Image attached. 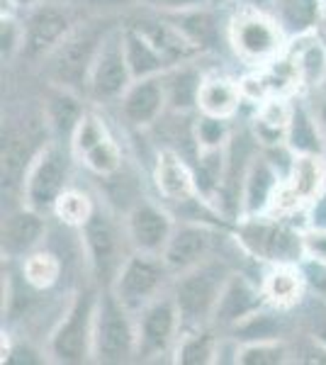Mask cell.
Wrapping results in <instances>:
<instances>
[{
  "label": "cell",
  "mask_w": 326,
  "mask_h": 365,
  "mask_svg": "<svg viewBox=\"0 0 326 365\" xmlns=\"http://www.w3.org/2000/svg\"><path fill=\"white\" fill-rule=\"evenodd\" d=\"M229 278V266L224 261H215V258H207L198 266L183 270L173 285V297L178 312H180V322L198 327L205 319L215 317L219 295H222Z\"/></svg>",
  "instance_id": "obj_1"
},
{
  "label": "cell",
  "mask_w": 326,
  "mask_h": 365,
  "mask_svg": "<svg viewBox=\"0 0 326 365\" xmlns=\"http://www.w3.org/2000/svg\"><path fill=\"white\" fill-rule=\"evenodd\" d=\"M136 353V329L129 309L115 292L98 297L96 329H93V356L100 363H124Z\"/></svg>",
  "instance_id": "obj_2"
},
{
  "label": "cell",
  "mask_w": 326,
  "mask_h": 365,
  "mask_svg": "<svg viewBox=\"0 0 326 365\" xmlns=\"http://www.w3.org/2000/svg\"><path fill=\"white\" fill-rule=\"evenodd\" d=\"M168 273L170 270L165 266L163 256L136 251L120 268L115 282H112V292L120 297V302L129 312L144 309L151 299L158 297Z\"/></svg>",
  "instance_id": "obj_3"
},
{
  "label": "cell",
  "mask_w": 326,
  "mask_h": 365,
  "mask_svg": "<svg viewBox=\"0 0 326 365\" xmlns=\"http://www.w3.org/2000/svg\"><path fill=\"white\" fill-rule=\"evenodd\" d=\"M98 297L83 292L71 304L66 317L51 336V356L58 363H83L93 353V329H96Z\"/></svg>",
  "instance_id": "obj_4"
},
{
  "label": "cell",
  "mask_w": 326,
  "mask_h": 365,
  "mask_svg": "<svg viewBox=\"0 0 326 365\" xmlns=\"http://www.w3.org/2000/svg\"><path fill=\"white\" fill-rule=\"evenodd\" d=\"M83 244L96 278L112 287L129 256H124V237L120 234V227L105 210H93V215L88 217L83 225Z\"/></svg>",
  "instance_id": "obj_5"
},
{
  "label": "cell",
  "mask_w": 326,
  "mask_h": 365,
  "mask_svg": "<svg viewBox=\"0 0 326 365\" xmlns=\"http://www.w3.org/2000/svg\"><path fill=\"white\" fill-rule=\"evenodd\" d=\"M132 83L134 78L127 63V54H124V34L122 32L105 34L96 61H93L88 91L100 103H108V100L122 98Z\"/></svg>",
  "instance_id": "obj_6"
},
{
  "label": "cell",
  "mask_w": 326,
  "mask_h": 365,
  "mask_svg": "<svg viewBox=\"0 0 326 365\" xmlns=\"http://www.w3.org/2000/svg\"><path fill=\"white\" fill-rule=\"evenodd\" d=\"M180 324V312H178L173 295H158L151 299L141 309V319L136 327V353L141 358L161 356L170 349Z\"/></svg>",
  "instance_id": "obj_7"
},
{
  "label": "cell",
  "mask_w": 326,
  "mask_h": 365,
  "mask_svg": "<svg viewBox=\"0 0 326 365\" xmlns=\"http://www.w3.org/2000/svg\"><path fill=\"white\" fill-rule=\"evenodd\" d=\"M103 39L105 34H96L93 29L71 34L63 39L54 49V63H51V73H54L56 83L61 88L88 86L93 61H96Z\"/></svg>",
  "instance_id": "obj_8"
},
{
  "label": "cell",
  "mask_w": 326,
  "mask_h": 365,
  "mask_svg": "<svg viewBox=\"0 0 326 365\" xmlns=\"http://www.w3.org/2000/svg\"><path fill=\"white\" fill-rule=\"evenodd\" d=\"M68 180V161L58 146H49L37 156L27 175V207L44 212L54 207L58 195L66 190Z\"/></svg>",
  "instance_id": "obj_9"
},
{
  "label": "cell",
  "mask_w": 326,
  "mask_h": 365,
  "mask_svg": "<svg viewBox=\"0 0 326 365\" xmlns=\"http://www.w3.org/2000/svg\"><path fill=\"white\" fill-rule=\"evenodd\" d=\"M326 180V161L322 154H297L290 168V180L277 187L275 207L280 212L297 210L300 205L314 202L319 197Z\"/></svg>",
  "instance_id": "obj_10"
},
{
  "label": "cell",
  "mask_w": 326,
  "mask_h": 365,
  "mask_svg": "<svg viewBox=\"0 0 326 365\" xmlns=\"http://www.w3.org/2000/svg\"><path fill=\"white\" fill-rule=\"evenodd\" d=\"M170 234H173L170 217L163 210H158L156 205L139 200L127 212V239L134 246V251L161 256Z\"/></svg>",
  "instance_id": "obj_11"
},
{
  "label": "cell",
  "mask_w": 326,
  "mask_h": 365,
  "mask_svg": "<svg viewBox=\"0 0 326 365\" xmlns=\"http://www.w3.org/2000/svg\"><path fill=\"white\" fill-rule=\"evenodd\" d=\"M68 17L54 5H41L25 22L22 54L27 58H41L54 54V49L68 37Z\"/></svg>",
  "instance_id": "obj_12"
},
{
  "label": "cell",
  "mask_w": 326,
  "mask_h": 365,
  "mask_svg": "<svg viewBox=\"0 0 326 365\" xmlns=\"http://www.w3.org/2000/svg\"><path fill=\"white\" fill-rule=\"evenodd\" d=\"M212 244H215V239H212L210 229L205 225L188 222V225H180L173 229V234H170L161 256L170 273H183V270L207 261L212 251Z\"/></svg>",
  "instance_id": "obj_13"
},
{
  "label": "cell",
  "mask_w": 326,
  "mask_h": 365,
  "mask_svg": "<svg viewBox=\"0 0 326 365\" xmlns=\"http://www.w3.org/2000/svg\"><path fill=\"white\" fill-rule=\"evenodd\" d=\"M234 49L246 58H268L280 46V29L268 17L248 13L234 20L231 27Z\"/></svg>",
  "instance_id": "obj_14"
},
{
  "label": "cell",
  "mask_w": 326,
  "mask_h": 365,
  "mask_svg": "<svg viewBox=\"0 0 326 365\" xmlns=\"http://www.w3.org/2000/svg\"><path fill=\"white\" fill-rule=\"evenodd\" d=\"M165 105H168L165 83L161 78H156V76H151V78L134 81L127 88V93L122 96V115L129 125L146 127L158 120V115L163 113Z\"/></svg>",
  "instance_id": "obj_15"
},
{
  "label": "cell",
  "mask_w": 326,
  "mask_h": 365,
  "mask_svg": "<svg viewBox=\"0 0 326 365\" xmlns=\"http://www.w3.org/2000/svg\"><path fill=\"white\" fill-rule=\"evenodd\" d=\"M263 290H256V287L248 282L244 275H234L227 280L222 295H219L217 309H215V319L217 324H227V327H236L241 319H246L248 314H253L256 309H260V302H263Z\"/></svg>",
  "instance_id": "obj_16"
},
{
  "label": "cell",
  "mask_w": 326,
  "mask_h": 365,
  "mask_svg": "<svg viewBox=\"0 0 326 365\" xmlns=\"http://www.w3.org/2000/svg\"><path fill=\"white\" fill-rule=\"evenodd\" d=\"M156 185L158 192L165 200H173V202H190L195 197V190H198V180H195L193 170L188 168V163L183 161L178 151L170 149L158 154Z\"/></svg>",
  "instance_id": "obj_17"
},
{
  "label": "cell",
  "mask_w": 326,
  "mask_h": 365,
  "mask_svg": "<svg viewBox=\"0 0 326 365\" xmlns=\"http://www.w3.org/2000/svg\"><path fill=\"white\" fill-rule=\"evenodd\" d=\"M41 237H44V220L41 212L32 207L17 210L3 222V249L10 256H22L34 249Z\"/></svg>",
  "instance_id": "obj_18"
},
{
  "label": "cell",
  "mask_w": 326,
  "mask_h": 365,
  "mask_svg": "<svg viewBox=\"0 0 326 365\" xmlns=\"http://www.w3.org/2000/svg\"><path fill=\"white\" fill-rule=\"evenodd\" d=\"M277 187V173L272 168V163L263 156H253L251 166L246 170L244 187H241V205L248 215H256L275 197Z\"/></svg>",
  "instance_id": "obj_19"
},
{
  "label": "cell",
  "mask_w": 326,
  "mask_h": 365,
  "mask_svg": "<svg viewBox=\"0 0 326 365\" xmlns=\"http://www.w3.org/2000/svg\"><path fill=\"white\" fill-rule=\"evenodd\" d=\"M122 34H124V54H127V63L134 81L151 78V76L161 73L168 66V61L158 51V46L141 29H124Z\"/></svg>",
  "instance_id": "obj_20"
},
{
  "label": "cell",
  "mask_w": 326,
  "mask_h": 365,
  "mask_svg": "<svg viewBox=\"0 0 326 365\" xmlns=\"http://www.w3.org/2000/svg\"><path fill=\"white\" fill-rule=\"evenodd\" d=\"M302 292H305V278L297 268L292 266H277L270 270L268 278L263 282V295L270 304L280 309H287L300 302Z\"/></svg>",
  "instance_id": "obj_21"
},
{
  "label": "cell",
  "mask_w": 326,
  "mask_h": 365,
  "mask_svg": "<svg viewBox=\"0 0 326 365\" xmlns=\"http://www.w3.org/2000/svg\"><path fill=\"white\" fill-rule=\"evenodd\" d=\"M287 144L297 154H322L324 141H322V127L317 122V115H312L307 108H292L287 127Z\"/></svg>",
  "instance_id": "obj_22"
},
{
  "label": "cell",
  "mask_w": 326,
  "mask_h": 365,
  "mask_svg": "<svg viewBox=\"0 0 326 365\" xmlns=\"http://www.w3.org/2000/svg\"><path fill=\"white\" fill-rule=\"evenodd\" d=\"M165 83V98H168V108L175 113H185L198 105L200 88H203V76L198 73L193 66H183L170 71L163 78Z\"/></svg>",
  "instance_id": "obj_23"
},
{
  "label": "cell",
  "mask_w": 326,
  "mask_h": 365,
  "mask_svg": "<svg viewBox=\"0 0 326 365\" xmlns=\"http://www.w3.org/2000/svg\"><path fill=\"white\" fill-rule=\"evenodd\" d=\"M239 98L241 91L227 78H210L205 81L200 88V98H198V108L203 110V115L212 117H224L234 115V110L239 108Z\"/></svg>",
  "instance_id": "obj_24"
},
{
  "label": "cell",
  "mask_w": 326,
  "mask_h": 365,
  "mask_svg": "<svg viewBox=\"0 0 326 365\" xmlns=\"http://www.w3.org/2000/svg\"><path fill=\"white\" fill-rule=\"evenodd\" d=\"M290 115L292 108H287L282 100H270L260 108V113L253 122V132L256 139L263 144H280L282 139H287V127H290Z\"/></svg>",
  "instance_id": "obj_25"
},
{
  "label": "cell",
  "mask_w": 326,
  "mask_h": 365,
  "mask_svg": "<svg viewBox=\"0 0 326 365\" xmlns=\"http://www.w3.org/2000/svg\"><path fill=\"white\" fill-rule=\"evenodd\" d=\"M175 27L185 34L198 49H207V46L217 44V22L215 17L205 10H183L180 17L175 20Z\"/></svg>",
  "instance_id": "obj_26"
},
{
  "label": "cell",
  "mask_w": 326,
  "mask_h": 365,
  "mask_svg": "<svg viewBox=\"0 0 326 365\" xmlns=\"http://www.w3.org/2000/svg\"><path fill=\"white\" fill-rule=\"evenodd\" d=\"M46 113H49V125L54 127V132L61 134V137H68V134L73 137L76 127H78V122L83 120L81 103L71 96L66 88H63L61 93H56V96L49 100V108H46Z\"/></svg>",
  "instance_id": "obj_27"
},
{
  "label": "cell",
  "mask_w": 326,
  "mask_h": 365,
  "mask_svg": "<svg viewBox=\"0 0 326 365\" xmlns=\"http://www.w3.org/2000/svg\"><path fill=\"white\" fill-rule=\"evenodd\" d=\"M280 25L295 34L312 29L319 20V0H277Z\"/></svg>",
  "instance_id": "obj_28"
},
{
  "label": "cell",
  "mask_w": 326,
  "mask_h": 365,
  "mask_svg": "<svg viewBox=\"0 0 326 365\" xmlns=\"http://www.w3.org/2000/svg\"><path fill=\"white\" fill-rule=\"evenodd\" d=\"M22 273H25V280L37 290H46L58 280L61 275V261L54 256V253H32V256L25 258V266H22Z\"/></svg>",
  "instance_id": "obj_29"
},
{
  "label": "cell",
  "mask_w": 326,
  "mask_h": 365,
  "mask_svg": "<svg viewBox=\"0 0 326 365\" xmlns=\"http://www.w3.org/2000/svg\"><path fill=\"white\" fill-rule=\"evenodd\" d=\"M287 361V349L277 339L248 341L236 351V363L241 365H280Z\"/></svg>",
  "instance_id": "obj_30"
},
{
  "label": "cell",
  "mask_w": 326,
  "mask_h": 365,
  "mask_svg": "<svg viewBox=\"0 0 326 365\" xmlns=\"http://www.w3.org/2000/svg\"><path fill=\"white\" fill-rule=\"evenodd\" d=\"M93 210L96 207L91 205V200L78 190H63L54 205L56 217L68 227H83L93 215Z\"/></svg>",
  "instance_id": "obj_31"
},
{
  "label": "cell",
  "mask_w": 326,
  "mask_h": 365,
  "mask_svg": "<svg viewBox=\"0 0 326 365\" xmlns=\"http://www.w3.org/2000/svg\"><path fill=\"white\" fill-rule=\"evenodd\" d=\"M236 339L248 341H268V339H277L280 334V322L275 319L272 314H265V312L256 309L253 314H248L246 319H241L236 324Z\"/></svg>",
  "instance_id": "obj_32"
},
{
  "label": "cell",
  "mask_w": 326,
  "mask_h": 365,
  "mask_svg": "<svg viewBox=\"0 0 326 365\" xmlns=\"http://www.w3.org/2000/svg\"><path fill=\"white\" fill-rule=\"evenodd\" d=\"M83 161H86V166L91 168L93 173L105 175V178H108V175H115L122 166L120 146L108 137V139L100 141V144L93 146L88 154H83Z\"/></svg>",
  "instance_id": "obj_33"
},
{
  "label": "cell",
  "mask_w": 326,
  "mask_h": 365,
  "mask_svg": "<svg viewBox=\"0 0 326 365\" xmlns=\"http://www.w3.org/2000/svg\"><path fill=\"white\" fill-rule=\"evenodd\" d=\"M215 339L210 331H195L190 336H185V341L178 349V363L183 365H205L212 361L215 356Z\"/></svg>",
  "instance_id": "obj_34"
},
{
  "label": "cell",
  "mask_w": 326,
  "mask_h": 365,
  "mask_svg": "<svg viewBox=\"0 0 326 365\" xmlns=\"http://www.w3.org/2000/svg\"><path fill=\"white\" fill-rule=\"evenodd\" d=\"M295 63H297L300 78L305 83L317 86L326 81V49L319 42H310V46H305L295 58Z\"/></svg>",
  "instance_id": "obj_35"
},
{
  "label": "cell",
  "mask_w": 326,
  "mask_h": 365,
  "mask_svg": "<svg viewBox=\"0 0 326 365\" xmlns=\"http://www.w3.org/2000/svg\"><path fill=\"white\" fill-rule=\"evenodd\" d=\"M27 168V146L22 139H10L3 144V187H13L20 182Z\"/></svg>",
  "instance_id": "obj_36"
},
{
  "label": "cell",
  "mask_w": 326,
  "mask_h": 365,
  "mask_svg": "<svg viewBox=\"0 0 326 365\" xmlns=\"http://www.w3.org/2000/svg\"><path fill=\"white\" fill-rule=\"evenodd\" d=\"M227 137L229 132L227 125H224V117L203 115L195 125V141H198L200 149H222Z\"/></svg>",
  "instance_id": "obj_37"
},
{
  "label": "cell",
  "mask_w": 326,
  "mask_h": 365,
  "mask_svg": "<svg viewBox=\"0 0 326 365\" xmlns=\"http://www.w3.org/2000/svg\"><path fill=\"white\" fill-rule=\"evenodd\" d=\"M103 139H108V129H105L103 122L93 115H83V120L78 122V127L73 132V149L83 156Z\"/></svg>",
  "instance_id": "obj_38"
},
{
  "label": "cell",
  "mask_w": 326,
  "mask_h": 365,
  "mask_svg": "<svg viewBox=\"0 0 326 365\" xmlns=\"http://www.w3.org/2000/svg\"><path fill=\"white\" fill-rule=\"evenodd\" d=\"M302 253L312 258L314 263L326 266V229L317 227L302 237Z\"/></svg>",
  "instance_id": "obj_39"
},
{
  "label": "cell",
  "mask_w": 326,
  "mask_h": 365,
  "mask_svg": "<svg viewBox=\"0 0 326 365\" xmlns=\"http://www.w3.org/2000/svg\"><path fill=\"white\" fill-rule=\"evenodd\" d=\"M22 39H25V29L17 27L13 20H3V58H10L15 51H22Z\"/></svg>",
  "instance_id": "obj_40"
},
{
  "label": "cell",
  "mask_w": 326,
  "mask_h": 365,
  "mask_svg": "<svg viewBox=\"0 0 326 365\" xmlns=\"http://www.w3.org/2000/svg\"><path fill=\"white\" fill-rule=\"evenodd\" d=\"M141 3L151 5V8H158V10H173V13H183V10L200 8L205 0H141Z\"/></svg>",
  "instance_id": "obj_41"
},
{
  "label": "cell",
  "mask_w": 326,
  "mask_h": 365,
  "mask_svg": "<svg viewBox=\"0 0 326 365\" xmlns=\"http://www.w3.org/2000/svg\"><path fill=\"white\" fill-rule=\"evenodd\" d=\"M314 202H317V205H314V225L326 229V197L314 200Z\"/></svg>",
  "instance_id": "obj_42"
},
{
  "label": "cell",
  "mask_w": 326,
  "mask_h": 365,
  "mask_svg": "<svg viewBox=\"0 0 326 365\" xmlns=\"http://www.w3.org/2000/svg\"><path fill=\"white\" fill-rule=\"evenodd\" d=\"M317 122H319V127H322V132L326 134V100L319 105V110H317Z\"/></svg>",
  "instance_id": "obj_43"
}]
</instances>
